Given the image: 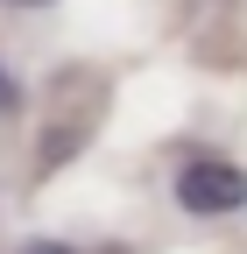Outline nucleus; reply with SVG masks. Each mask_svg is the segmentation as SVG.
<instances>
[{
	"label": "nucleus",
	"instance_id": "obj_1",
	"mask_svg": "<svg viewBox=\"0 0 247 254\" xmlns=\"http://www.w3.org/2000/svg\"><path fill=\"white\" fill-rule=\"evenodd\" d=\"M177 205L191 219H226V212H247V170L226 163V155H184L177 170Z\"/></svg>",
	"mask_w": 247,
	"mask_h": 254
},
{
	"label": "nucleus",
	"instance_id": "obj_2",
	"mask_svg": "<svg viewBox=\"0 0 247 254\" xmlns=\"http://www.w3.org/2000/svg\"><path fill=\"white\" fill-rule=\"evenodd\" d=\"M14 106H21V85L7 78V64H0V113H14Z\"/></svg>",
	"mask_w": 247,
	"mask_h": 254
},
{
	"label": "nucleus",
	"instance_id": "obj_3",
	"mask_svg": "<svg viewBox=\"0 0 247 254\" xmlns=\"http://www.w3.org/2000/svg\"><path fill=\"white\" fill-rule=\"evenodd\" d=\"M28 254H78V247H57V240H28Z\"/></svg>",
	"mask_w": 247,
	"mask_h": 254
}]
</instances>
